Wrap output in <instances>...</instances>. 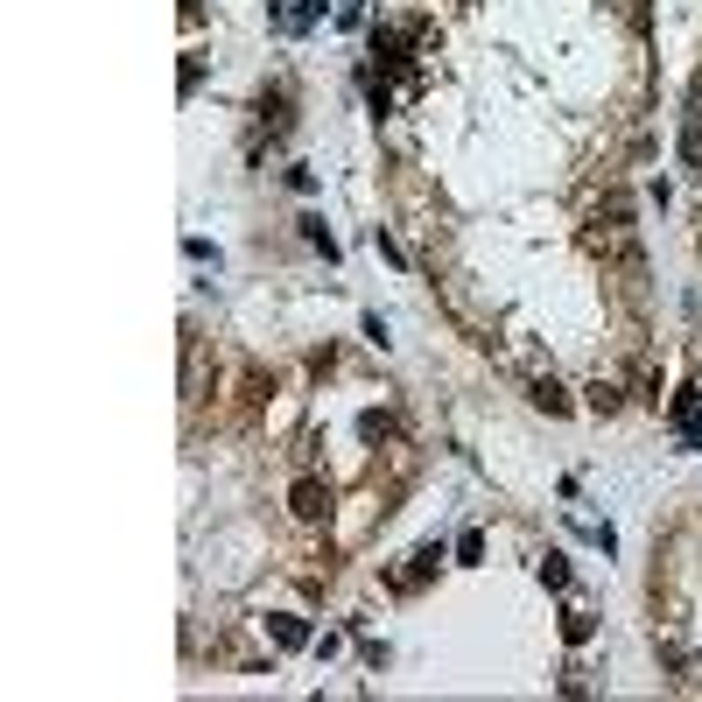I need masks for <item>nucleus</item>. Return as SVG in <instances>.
<instances>
[{
	"label": "nucleus",
	"instance_id": "obj_5",
	"mask_svg": "<svg viewBox=\"0 0 702 702\" xmlns=\"http://www.w3.org/2000/svg\"><path fill=\"white\" fill-rule=\"evenodd\" d=\"M359 436H366V443H387V436H394V415H380V408L359 415Z\"/></svg>",
	"mask_w": 702,
	"mask_h": 702
},
{
	"label": "nucleus",
	"instance_id": "obj_8",
	"mask_svg": "<svg viewBox=\"0 0 702 702\" xmlns=\"http://www.w3.org/2000/svg\"><path fill=\"white\" fill-rule=\"evenodd\" d=\"M541 583H548V590H569V562L548 555V562H541Z\"/></svg>",
	"mask_w": 702,
	"mask_h": 702
},
{
	"label": "nucleus",
	"instance_id": "obj_11",
	"mask_svg": "<svg viewBox=\"0 0 702 702\" xmlns=\"http://www.w3.org/2000/svg\"><path fill=\"white\" fill-rule=\"evenodd\" d=\"M337 22H344V29H359V0H337Z\"/></svg>",
	"mask_w": 702,
	"mask_h": 702
},
{
	"label": "nucleus",
	"instance_id": "obj_4",
	"mask_svg": "<svg viewBox=\"0 0 702 702\" xmlns=\"http://www.w3.org/2000/svg\"><path fill=\"white\" fill-rule=\"evenodd\" d=\"M302 239H309V246H316V253H323V260H337V239H330V232H323V218H302Z\"/></svg>",
	"mask_w": 702,
	"mask_h": 702
},
{
	"label": "nucleus",
	"instance_id": "obj_10",
	"mask_svg": "<svg viewBox=\"0 0 702 702\" xmlns=\"http://www.w3.org/2000/svg\"><path fill=\"white\" fill-rule=\"evenodd\" d=\"M674 436H681V450H702V408H695V415H688Z\"/></svg>",
	"mask_w": 702,
	"mask_h": 702
},
{
	"label": "nucleus",
	"instance_id": "obj_7",
	"mask_svg": "<svg viewBox=\"0 0 702 702\" xmlns=\"http://www.w3.org/2000/svg\"><path fill=\"white\" fill-rule=\"evenodd\" d=\"M695 408H702V394H695V387H681V394H674V408H667V422H674V429H681V422H688V415H695Z\"/></svg>",
	"mask_w": 702,
	"mask_h": 702
},
{
	"label": "nucleus",
	"instance_id": "obj_3",
	"mask_svg": "<svg viewBox=\"0 0 702 702\" xmlns=\"http://www.w3.org/2000/svg\"><path fill=\"white\" fill-rule=\"evenodd\" d=\"M534 408H548V415H569V394L555 387V380H534V394H527Z\"/></svg>",
	"mask_w": 702,
	"mask_h": 702
},
{
	"label": "nucleus",
	"instance_id": "obj_1",
	"mask_svg": "<svg viewBox=\"0 0 702 702\" xmlns=\"http://www.w3.org/2000/svg\"><path fill=\"white\" fill-rule=\"evenodd\" d=\"M288 513H295V520H323V513H330V485H323V478H295Z\"/></svg>",
	"mask_w": 702,
	"mask_h": 702
},
{
	"label": "nucleus",
	"instance_id": "obj_9",
	"mask_svg": "<svg viewBox=\"0 0 702 702\" xmlns=\"http://www.w3.org/2000/svg\"><path fill=\"white\" fill-rule=\"evenodd\" d=\"M681 162H688V169H702V127H688V134H681Z\"/></svg>",
	"mask_w": 702,
	"mask_h": 702
},
{
	"label": "nucleus",
	"instance_id": "obj_6",
	"mask_svg": "<svg viewBox=\"0 0 702 702\" xmlns=\"http://www.w3.org/2000/svg\"><path fill=\"white\" fill-rule=\"evenodd\" d=\"M590 632H597V618H590V611H569V618H562V639H569V646H583Z\"/></svg>",
	"mask_w": 702,
	"mask_h": 702
},
{
	"label": "nucleus",
	"instance_id": "obj_2",
	"mask_svg": "<svg viewBox=\"0 0 702 702\" xmlns=\"http://www.w3.org/2000/svg\"><path fill=\"white\" fill-rule=\"evenodd\" d=\"M267 639H274L281 653H295V646H309V625H302L295 611H274V618H267Z\"/></svg>",
	"mask_w": 702,
	"mask_h": 702
}]
</instances>
